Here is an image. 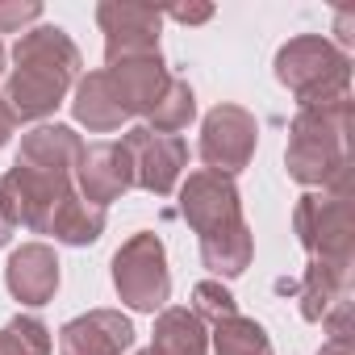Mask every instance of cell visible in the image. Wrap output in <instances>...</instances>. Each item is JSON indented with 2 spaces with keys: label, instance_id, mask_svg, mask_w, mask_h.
Returning a JSON list of instances; mask_svg holds the SVG:
<instances>
[{
  "label": "cell",
  "instance_id": "cell-29",
  "mask_svg": "<svg viewBox=\"0 0 355 355\" xmlns=\"http://www.w3.org/2000/svg\"><path fill=\"white\" fill-rule=\"evenodd\" d=\"M13 130H17V117L9 113V105H5V96H0V146H5V142L13 138Z\"/></svg>",
  "mask_w": 355,
  "mask_h": 355
},
{
  "label": "cell",
  "instance_id": "cell-32",
  "mask_svg": "<svg viewBox=\"0 0 355 355\" xmlns=\"http://www.w3.org/2000/svg\"><path fill=\"white\" fill-rule=\"evenodd\" d=\"M134 355H150V351H134Z\"/></svg>",
  "mask_w": 355,
  "mask_h": 355
},
{
  "label": "cell",
  "instance_id": "cell-19",
  "mask_svg": "<svg viewBox=\"0 0 355 355\" xmlns=\"http://www.w3.org/2000/svg\"><path fill=\"white\" fill-rule=\"evenodd\" d=\"M255 259V234L247 222L230 226V230H214L201 239V263L218 276V280H234L251 268Z\"/></svg>",
  "mask_w": 355,
  "mask_h": 355
},
{
  "label": "cell",
  "instance_id": "cell-9",
  "mask_svg": "<svg viewBox=\"0 0 355 355\" xmlns=\"http://www.w3.org/2000/svg\"><path fill=\"white\" fill-rule=\"evenodd\" d=\"M180 218L197 230V239L214 234V230H230L243 218V197H239V184L230 175H218V171H193L189 180L180 184Z\"/></svg>",
  "mask_w": 355,
  "mask_h": 355
},
{
  "label": "cell",
  "instance_id": "cell-22",
  "mask_svg": "<svg viewBox=\"0 0 355 355\" xmlns=\"http://www.w3.org/2000/svg\"><path fill=\"white\" fill-rule=\"evenodd\" d=\"M193 313L201 318V322H222V318H234L239 313V301H234V293L222 284V280H201L197 288H193Z\"/></svg>",
  "mask_w": 355,
  "mask_h": 355
},
{
  "label": "cell",
  "instance_id": "cell-6",
  "mask_svg": "<svg viewBox=\"0 0 355 355\" xmlns=\"http://www.w3.org/2000/svg\"><path fill=\"white\" fill-rule=\"evenodd\" d=\"M113 288L134 313H159L171 301V272H167V251L163 239L142 230L125 239L113 255Z\"/></svg>",
  "mask_w": 355,
  "mask_h": 355
},
{
  "label": "cell",
  "instance_id": "cell-1",
  "mask_svg": "<svg viewBox=\"0 0 355 355\" xmlns=\"http://www.w3.org/2000/svg\"><path fill=\"white\" fill-rule=\"evenodd\" d=\"M0 193H5L17 226L34 234H51L63 247H92L109 222L105 209L88 205L76 193V175H63V171L13 163L0 180Z\"/></svg>",
  "mask_w": 355,
  "mask_h": 355
},
{
  "label": "cell",
  "instance_id": "cell-20",
  "mask_svg": "<svg viewBox=\"0 0 355 355\" xmlns=\"http://www.w3.org/2000/svg\"><path fill=\"white\" fill-rule=\"evenodd\" d=\"M209 347L218 355H272V338L268 330L255 322V318H222L214 330H209Z\"/></svg>",
  "mask_w": 355,
  "mask_h": 355
},
{
  "label": "cell",
  "instance_id": "cell-30",
  "mask_svg": "<svg viewBox=\"0 0 355 355\" xmlns=\"http://www.w3.org/2000/svg\"><path fill=\"white\" fill-rule=\"evenodd\" d=\"M0 355H21V351H17V347H13V338H9V334H5V330H0Z\"/></svg>",
  "mask_w": 355,
  "mask_h": 355
},
{
  "label": "cell",
  "instance_id": "cell-7",
  "mask_svg": "<svg viewBox=\"0 0 355 355\" xmlns=\"http://www.w3.org/2000/svg\"><path fill=\"white\" fill-rule=\"evenodd\" d=\"M255 146H259L255 113H247L243 105H218V109L205 113L201 146H197L205 171H218V175H230V180H234L243 167H251Z\"/></svg>",
  "mask_w": 355,
  "mask_h": 355
},
{
  "label": "cell",
  "instance_id": "cell-18",
  "mask_svg": "<svg viewBox=\"0 0 355 355\" xmlns=\"http://www.w3.org/2000/svg\"><path fill=\"white\" fill-rule=\"evenodd\" d=\"M150 355H209L205 322L184 305L159 309L155 330H150Z\"/></svg>",
  "mask_w": 355,
  "mask_h": 355
},
{
  "label": "cell",
  "instance_id": "cell-26",
  "mask_svg": "<svg viewBox=\"0 0 355 355\" xmlns=\"http://www.w3.org/2000/svg\"><path fill=\"white\" fill-rule=\"evenodd\" d=\"M167 17L171 21H180V26H201V21H209L214 17V5H180V9H167Z\"/></svg>",
  "mask_w": 355,
  "mask_h": 355
},
{
  "label": "cell",
  "instance_id": "cell-12",
  "mask_svg": "<svg viewBox=\"0 0 355 355\" xmlns=\"http://www.w3.org/2000/svg\"><path fill=\"white\" fill-rule=\"evenodd\" d=\"M134 347V322L121 309H88L59 330V355H125Z\"/></svg>",
  "mask_w": 355,
  "mask_h": 355
},
{
  "label": "cell",
  "instance_id": "cell-2",
  "mask_svg": "<svg viewBox=\"0 0 355 355\" xmlns=\"http://www.w3.org/2000/svg\"><path fill=\"white\" fill-rule=\"evenodd\" d=\"M13 76L5 84V105L17 121H46L80 80V46L59 26H34L13 46Z\"/></svg>",
  "mask_w": 355,
  "mask_h": 355
},
{
  "label": "cell",
  "instance_id": "cell-23",
  "mask_svg": "<svg viewBox=\"0 0 355 355\" xmlns=\"http://www.w3.org/2000/svg\"><path fill=\"white\" fill-rule=\"evenodd\" d=\"M5 334L13 338V347H17L21 355H51V347H55V338H51L46 322H42V318H34V313H17V318H9Z\"/></svg>",
  "mask_w": 355,
  "mask_h": 355
},
{
  "label": "cell",
  "instance_id": "cell-11",
  "mask_svg": "<svg viewBox=\"0 0 355 355\" xmlns=\"http://www.w3.org/2000/svg\"><path fill=\"white\" fill-rule=\"evenodd\" d=\"M134 189V167H130V155L121 142H92L80 150V163H76V193L105 209L113 201H121L125 193Z\"/></svg>",
  "mask_w": 355,
  "mask_h": 355
},
{
  "label": "cell",
  "instance_id": "cell-31",
  "mask_svg": "<svg viewBox=\"0 0 355 355\" xmlns=\"http://www.w3.org/2000/svg\"><path fill=\"white\" fill-rule=\"evenodd\" d=\"M5 59H9V55H5V46H0V76H5Z\"/></svg>",
  "mask_w": 355,
  "mask_h": 355
},
{
  "label": "cell",
  "instance_id": "cell-17",
  "mask_svg": "<svg viewBox=\"0 0 355 355\" xmlns=\"http://www.w3.org/2000/svg\"><path fill=\"white\" fill-rule=\"evenodd\" d=\"M301 318L305 322H322L338 301L351 297V268L347 263H322L309 259L301 272Z\"/></svg>",
  "mask_w": 355,
  "mask_h": 355
},
{
  "label": "cell",
  "instance_id": "cell-24",
  "mask_svg": "<svg viewBox=\"0 0 355 355\" xmlns=\"http://www.w3.org/2000/svg\"><path fill=\"white\" fill-rule=\"evenodd\" d=\"M42 21L38 0H0V34H26Z\"/></svg>",
  "mask_w": 355,
  "mask_h": 355
},
{
  "label": "cell",
  "instance_id": "cell-15",
  "mask_svg": "<svg viewBox=\"0 0 355 355\" xmlns=\"http://www.w3.org/2000/svg\"><path fill=\"white\" fill-rule=\"evenodd\" d=\"M80 134L71 125H59V121H42L34 125L30 134H21V146H17V159L13 163H26V167H42V171H63V175H76V163H80Z\"/></svg>",
  "mask_w": 355,
  "mask_h": 355
},
{
  "label": "cell",
  "instance_id": "cell-25",
  "mask_svg": "<svg viewBox=\"0 0 355 355\" xmlns=\"http://www.w3.org/2000/svg\"><path fill=\"white\" fill-rule=\"evenodd\" d=\"M322 326H326V334H330V338H355V334H351V297H347V301H338V305L322 318Z\"/></svg>",
  "mask_w": 355,
  "mask_h": 355
},
{
  "label": "cell",
  "instance_id": "cell-10",
  "mask_svg": "<svg viewBox=\"0 0 355 355\" xmlns=\"http://www.w3.org/2000/svg\"><path fill=\"white\" fill-rule=\"evenodd\" d=\"M96 26L105 34V63L125 59V55H150V51H159L163 9L105 0V5H96Z\"/></svg>",
  "mask_w": 355,
  "mask_h": 355
},
{
  "label": "cell",
  "instance_id": "cell-28",
  "mask_svg": "<svg viewBox=\"0 0 355 355\" xmlns=\"http://www.w3.org/2000/svg\"><path fill=\"white\" fill-rule=\"evenodd\" d=\"M318 355H355V338H326Z\"/></svg>",
  "mask_w": 355,
  "mask_h": 355
},
{
  "label": "cell",
  "instance_id": "cell-5",
  "mask_svg": "<svg viewBox=\"0 0 355 355\" xmlns=\"http://www.w3.org/2000/svg\"><path fill=\"white\" fill-rule=\"evenodd\" d=\"M297 243L309 259L322 263H355V209L351 189H313L293 209Z\"/></svg>",
  "mask_w": 355,
  "mask_h": 355
},
{
  "label": "cell",
  "instance_id": "cell-14",
  "mask_svg": "<svg viewBox=\"0 0 355 355\" xmlns=\"http://www.w3.org/2000/svg\"><path fill=\"white\" fill-rule=\"evenodd\" d=\"M5 284L21 305H51L59 288V255L46 243H26L5 263Z\"/></svg>",
  "mask_w": 355,
  "mask_h": 355
},
{
  "label": "cell",
  "instance_id": "cell-16",
  "mask_svg": "<svg viewBox=\"0 0 355 355\" xmlns=\"http://www.w3.org/2000/svg\"><path fill=\"white\" fill-rule=\"evenodd\" d=\"M71 113H76V121L88 125L92 134H113V130H121V121H130L105 71H88V76L76 80Z\"/></svg>",
  "mask_w": 355,
  "mask_h": 355
},
{
  "label": "cell",
  "instance_id": "cell-8",
  "mask_svg": "<svg viewBox=\"0 0 355 355\" xmlns=\"http://www.w3.org/2000/svg\"><path fill=\"white\" fill-rule=\"evenodd\" d=\"M130 167H134V189L150 193V197H171L180 175L189 167V142L180 134H155L146 125L125 130L121 138Z\"/></svg>",
  "mask_w": 355,
  "mask_h": 355
},
{
  "label": "cell",
  "instance_id": "cell-3",
  "mask_svg": "<svg viewBox=\"0 0 355 355\" xmlns=\"http://www.w3.org/2000/svg\"><path fill=\"white\" fill-rule=\"evenodd\" d=\"M284 167L305 189H351V96L297 109L288 125Z\"/></svg>",
  "mask_w": 355,
  "mask_h": 355
},
{
  "label": "cell",
  "instance_id": "cell-13",
  "mask_svg": "<svg viewBox=\"0 0 355 355\" xmlns=\"http://www.w3.org/2000/svg\"><path fill=\"white\" fill-rule=\"evenodd\" d=\"M105 76H109V84H113V92H117L125 117H146V113L155 109V101L163 96V88L171 84L167 63H163L159 51L113 59V63H105Z\"/></svg>",
  "mask_w": 355,
  "mask_h": 355
},
{
  "label": "cell",
  "instance_id": "cell-4",
  "mask_svg": "<svg viewBox=\"0 0 355 355\" xmlns=\"http://www.w3.org/2000/svg\"><path fill=\"white\" fill-rule=\"evenodd\" d=\"M276 80L297 96V109L351 96V55L322 34L288 38L276 51Z\"/></svg>",
  "mask_w": 355,
  "mask_h": 355
},
{
  "label": "cell",
  "instance_id": "cell-21",
  "mask_svg": "<svg viewBox=\"0 0 355 355\" xmlns=\"http://www.w3.org/2000/svg\"><path fill=\"white\" fill-rule=\"evenodd\" d=\"M193 117H197V92L189 88V80H171L163 88V96L155 101V109L146 113V130L175 134V130H189Z\"/></svg>",
  "mask_w": 355,
  "mask_h": 355
},
{
  "label": "cell",
  "instance_id": "cell-27",
  "mask_svg": "<svg viewBox=\"0 0 355 355\" xmlns=\"http://www.w3.org/2000/svg\"><path fill=\"white\" fill-rule=\"evenodd\" d=\"M17 234V218H13V209H9V201H5V193H0V247H9V239Z\"/></svg>",
  "mask_w": 355,
  "mask_h": 355
}]
</instances>
